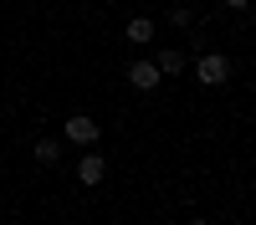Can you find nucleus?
Here are the masks:
<instances>
[{"mask_svg":"<svg viewBox=\"0 0 256 225\" xmlns=\"http://www.w3.org/2000/svg\"><path fill=\"white\" fill-rule=\"evenodd\" d=\"M62 159V143L56 138H36V164H56Z\"/></svg>","mask_w":256,"mask_h":225,"instance_id":"obj_7","label":"nucleus"},{"mask_svg":"<svg viewBox=\"0 0 256 225\" xmlns=\"http://www.w3.org/2000/svg\"><path fill=\"white\" fill-rule=\"evenodd\" d=\"M128 82H134L138 92H154V87H159V67H154L148 56H138L134 67H128Z\"/></svg>","mask_w":256,"mask_h":225,"instance_id":"obj_3","label":"nucleus"},{"mask_svg":"<svg viewBox=\"0 0 256 225\" xmlns=\"http://www.w3.org/2000/svg\"><path fill=\"white\" fill-rule=\"evenodd\" d=\"M195 77L205 82V87H220V82L230 77V56H226V51H205V56L195 61Z\"/></svg>","mask_w":256,"mask_h":225,"instance_id":"obj_2","label":"nucleus"},{"mask_svg":"<svg viewBox=\"0 0 256 225\" xmlns=\"http://www.w3.org/2000/svg\"><path fill=\"white\" fill-rule=\"evenodd\" d=\"M102 174H108V164H102V154H88V159L77 164V179H82V184H102Z\"/></svg>","mask_w":256,"mask_h":225,"instance_id":"obj_4","label":"nucleus"},{"mask_svg":"<svg viewBox=\"0 0 256 225\" xmlns=\"http://www.w3.org/2000/svg\"><path fill=\"white\" fill-rule=\"evenodd\" d=\"M154 67H159V77H180L184 72V51H159Z\"/></svg>","mask_w":256,"mask_h":225,"instance_id":"obj_6","label":"nucleus"},{"mask_svg":"<svg viewBox=\"0 0 256 225\" xmlns=\"http://www.w3.org/2000/svg\"><path fill=\"white\" fill-rule=\"evenodd\" d=\"M184 225H210V220H184Z\"/></svg>","mask_w":256,"mask_h":225,"instance_id":"obj_9","label":"nucleus"},{"mask_svg":"<svg viewBox=\"0 0 256 225\" xmlns=\"http://www.w3.org/2000/svg\"><path fill=\"white\" fill-rule=\"evenodd\" d=\"M226 5H230V10H241V5H246V0H226Z\"/></svg>","mask_w":256,"mask_h":225,"instance_id":"obj_8","label":"nucleus"},{"mask_svg":"<svg viewBox=\"0 0 256 225\" xmlns=\"http://www.w3.org/2000/svg\"><path fill=\"white\" fill-rule=\"evenodd\" d=\"M128 41H134V46H148V41H154V20L134 15V20H128Z\"/></svg>","mask_w":256,"mask_h":225,"instance_id":"obj_5","label":"nucleus"},{"mask_svg":"<svg viewBox=\"0 0 256 225\" xmlns=\"http://www.w3.org/2000/svg\"><path fill=\"white\" fill-rule=\"evenodd\" d=\"M62 138H67V143H82V149H92V143L102 138V128H98L88 113H72L67 123H62Z\"/></svg>","mask_w":256,"mask_h":225,"instance_id":"obj_1","label":"nucleus"}]
</instances>
